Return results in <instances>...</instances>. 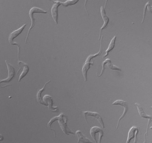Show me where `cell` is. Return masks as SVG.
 <instances>
[{
	"label": "cell",
	"instance_id": "17",
	"mask_svg": "<svg viewBox=\"0 0 152 143\" xmlns=\"http://www.w3.org/2000/svg\"><path fill=\"white\" fill-rule=\"evenodd\" d=\"M116 37V36H115L111 40L107 49L105 51L106 54L103 56V59L107 56L108 55L109 52L112 50L114 48Z\"/></svg>",
	"mask_w": 152,
	"mask_h": 143
},
{
	"label": "cell",
	"instance_id": "21",
	"mask_svg": "<svg viewBox=\"0 0 152 143\" xmlns=\"http://www.w3.org/2000/svg\"><path fill=\"white\" fill-rule=\"evenodd\" d=\"M147 9L149 12L152 13V6L150 4L148 5Z\"/></svg>",
	"mask_w": 152,
	"mask_h": 143
},
{
	"label": "cell",
	"instance_id": "9",
	"mask_svg": "<svg viewBox=\"0 0 152 143\" xmlns=\"http://www.w3.org/2000/svg\"><path fill=\"white\" fill-rule=\"evenodd\" d=\"M139 130L138 128L136 126H133L130 128L128 133L126 143H129L130 140L134 138V143L137 142V135L138 133Z\"/></svg>",
	"mask_w": 152,
	"mask_h": 143
},
{
	"label": "cell",
	"instance_id": "23",
	"mask_svg": "<svg viewBox=\"0 0 152 143\" xmlns=\"http://www.w3.org/2000/svg\"><path fill=\"white\" fill-rule=\"evenodd\" d=\"M151 108H152V106L151 107Z\"/></svg>",
	"mask_w": 152,
	"mask_h": 143
},
{
	"label": "cell",
	"instance_id": "8",
	"mask_svg": "<svg viewBox=\"0 0 152 143\" xmlns=\"http://www.w3.org/2000/svg\"><path fill=\"white\" fill-rule=\"evenodd\" d=\"M43 101L48 106V109L50 111L56 112H58L59 111V108L57 106H53V103L52 97L48 95L44 96L43 98Z\"/></svg>",
	"mask_w": 152,
	"mask_h": 143
},
{
	"label": "cell",
	"instance_id": "20",
	"mask_svg": "<svg viewBox=\"0 0 152 143\" xmlns=\"http://www.w3.org/2000/svg\"><path fill=\"white\" fill-rule=\"evenodd\" d=\"M149 2L148 1V2H147L145 5L144 6L143 10V19L142 21V23L144 21L145 18V14H146V9L147 8L148 6V5L150 4V3H149Z\"/></svg>",
	"mask_w": 152,
	"mask_h": 143
},
{
	"label": "cell",
	"instance_id": "15",
	"mask_svg": "<svg viewBox=\"0 0 152 143\" xmlns=\"http://www.w3.org/2000/svg\"><path fill=\"white\" fill-rule=\"evenodd\" d=\"M75 134L78 139L77 143H79L80 142L83 143H92L93 142L89 139L86 137L80 130L77 131L75 133Z\"/></svg>",
	"mask_w": 152,
	"mask_h": 143
},
{
	"label": "cell",
	"instance_id": "11",
	"mask_svg": "<svg viewBox=\"0 0 152 143\" xmlns=\"http://www.w3.org/2000/svg\"><path fill=\"white\" fill-rule=\"evenodd\" d=\"M53 1L54 4L53 5L51 10V14L52 17L56 24H58V7L61 4V2L58 1Z\"/></svg>",
	"mask_w": 152,
	"mask_h": 143
},
{
	"label": "cell",
	"instance_id": "10",
	"mask_svg": "<svg viewBox=\"0 0 152 143\" xmlns=\"http://www.w3.org/2000/svg\"><path fill=\"white\" fill-rule=\"evenodd\" d=\"M106 65L107 66L109 67L110 69L113 70H116L121 71V69L117 67V66L113 65L111 62V60L109 59H107L104 61L102 62V70L100 74L98 75L99 77L102 76L104 71L105 70L106 68L105 67V65Z\"/></svg>",
	"mask_w": 152,
	"mask_h": 143
},
{
	"label": "cell",
	"instance_id": "12",
	"mask_svg": "<svg viewBox=\"0 0 152 143\" xmlns=\"http://www.w3.org/2000/svg\"><path fill=\"white\" fill-rule=\"evenodd\" d=\"M100 13L104 21V23L100 29V34L99 39V40H100L101 38V34L102 30L107 27L109 22V19L106 15L105 9L102 6L101 7H100Z\"/></svg>",
	"mask_w": 152,
	"mask_h": 143
},
{
	"label": "cell",
	"instance_id": "5",
	"mask_svg": "<svg viewBox=\"0 0 152 143\" xmlns=\"http://www.w3.org/2000/svg\"><path fill=\"white\" fill-rule=\"evenodd\" d=\"M5 61L8 70V75L7 78L0 81L1 83L9 82L13 79L15 75V69L12 65L8 63L7 60H5Z\"/></svg>",
	"mask_w": 152,
	"mask_h": 143
},
{
	"label": "cell",
	"instance_id": "16",
	"mask_svg": "<svg viewBox=\"0 0 152 143\" xmlns=\"http://www.w3.org/2000/svg\"><path fill=\"white\" fill-rule=\"evenodd\" d=\"M51 80H49L48 82H47L44 85V87L42 88L39 89L37 92V101L40 104L44 105L45 106H47V105L43 101V99L42 98V92L44 91L45 89V87H46V85L48 84L50 82Z\"/></svg>",
	"mask_w": 152,
	"mask_h": 143
},
{
	"label": "cell",
	"instance_id": "1",
	"mask_svg": "<svg viewBox=\"0 0 152 143\" xmlns=\"http://www.w3.org/2000/svg\"><path fill=\"white\" fill-rule=\"evenodd\" d=\"M68 120L67 116L63 113H61L58 116L52 118L48 124V127L51 130L53 131L54 136H56L55 130L51 128V125L53 122L58 121L60 127L63 132L66 134L68 135L70 134H75V133L72 131L68 127L67 123Z\"/></svg>",
	"mask_w": 152,
	"mask_h": 143
},
{
	"label": "cell",
	"instance_id": "18",
	"mask_svg": "<svg viewBox=\"0 0 152 143\" xmlns=\"http://www.w3.org/2000/svg\"><path fill=\"white\" fill-rule=\"evenodd\" d=\"M29 70V68L28 65L25 63L24 65V67L23 70L20 74L18 81L20 82V80L23 78L28 73Z\"/></svg>",
	"mask_w": 152,
	"mask_h": 143
},
{
	"label": "cell",
	"instance_id": "14",
	"mask_svg": "<svg viewBox=\"0 0 152 143\" xmlns=\"http://www.w3.org/2000/svg\"><path fill=\"white\" fill-rule=\"evenodd\" d=\"M90 134L96 142L97 143L96 138V134L98 133L104 135V133L103 130L97 126H94L91 128L90 130Z\"/></svg>",
	"mask_w": 152,
	"mask_h": 143
},
{
	"label": "cell",
	"instance_id": "13",
	"mask_svg": "<svg viewBox=\"0 0 152 143\" xmlns=\"http://www.w3.org/2000/svg\"><path fill=\"white\" fill-rule=\"evenodd\" d=\"M26 25V24L23 25L22 26L18 29L12 32L9 34L8 40L9 43L12 45L14 42L13 40L19 35L22 32L23 30Z\"/></svg>",
	"mask_w": 152,
	"mask_h": 143
},
{
	"label": "cell",
	"instance_id": "6",
	"mask_svg": "<svg viewBox=\"0 0 152 143\" xmlns=\"http://www.w3.org/2000/svg\"><path fill=\"white\" fill-rule=\"evenodd\" d=\"M112 105H119L123 106L124 108L123 113L118 119L116 128L117 129L119 125L121 120L123 119L126 114L128 110V106L127 103L126 101L121 100H118L115 101L112 104Z\"/></svg>",
	"mask_w": 152,
	"mask_h": 143
},
{
	"label": "cell",
	"instance_id": "4",
	"mask_svg": "<svg viewBox=\"0 0 152 143\" xmlns=\"http://www.w3.org/2000/svg\"><path fill=\"white\" fill-rule=\"evenodd\" d=\"M134 104L137 107L138 111L140 116L142 118L148 119V122L147 125L146 132L145 133L144 136V142H146V136L148 135L149 125L152 121V117L147 115L145 113L143 110L140 104L137 103H134Z\"/></svg>",
	"mask_w": 152,
	"mask_h": 143
},
{
	"label": "cell",
	"instance_id": "19",
	"mask_svg": "<svg viewBox=\"0 0 152 143\" xmlns=\"http://www.w3.org/2000/svg\"><path fill=\"white\" fill-rule=\"evenodd\" d=\"M79 0H67L64 2H61L62 5L64 7H67L76 4Z\"/></svg>",
	"mask_w": 152,
	"mask_h": 143
},
{
	"label": "cell",
	"instance_id": "7",
	"mask_svg": "<svg viewBox=\"0 0 152 143\" xmlns=\"http://www.w3.org/2000/svg\"><path fill=\"white\" fill-rule=\"evenodd\" d=\"M83 114L85 116V119L86 122L88 124L87 121V117L91 116L96 119L98 121L100 125L103 128H104V124L102 119L100 115L96 112H91L90 111H86L83 112Z\"/></svg>",
	"mask_w": 152,
	"mask_h": 143
},
{
	"label": "cell",
	"instance_id": "3",
	"mask_svg": "<svg viewBox=\"0 0 152 143\" xmlns=\"http://www.w3.org/2000/svg\"><path fill=\"white\" fill-rule=\"evenodd\" d=\"M47 13V11H46L40 8L35 7H32L30 10L29 12V15L31 19V24L28 31L27 37L25 41V43H26V41L27 40L29 34L30 32V30L35 25V19L33 17L34 14L35 13L46 14Z\"/></svg>",
	"mask_w": 152,
	"mask_h": 143
},
{
	"label": "cell",
	"instance_id": "22",
	"mask_svg": "<svg viewBox=\"0 0 152 143\" xmlns=\"http://www.w3.org/2000/svg\"><path fill=\"white\" fill-rule=\"evenodd\" d=\"M150 129H151L152 130V127H150Z\"/></svg>",
	"mask_w": 152,
	"mask_h": 143
},
{
	"label": "cell",
	"instance_id": "2",
	"mask_svg": "<svg viewBox=\"0 0 152 143\" xmlns=\"http://www.w3.org/2000/svg\"><path fill=\"white\" fill-rule=\"evenodd\" d=\"M103 36H102L100 39V47L99 51L94 54H91L89 55L87 58L83 66L82 71L85 81H86L87 80V73L90 68V66L91 65H93L94 64L93 62L92 63L91 62V59L98 56L100 55L102 53V40Z\"/></svg>",
	"mask_w": 152,
	"mask_h": 143
}]
</instances>
